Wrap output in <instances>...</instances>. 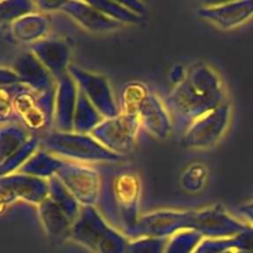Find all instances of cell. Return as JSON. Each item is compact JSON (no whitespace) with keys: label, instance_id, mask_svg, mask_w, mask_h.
Wrapping results in <instances>:
<instances>
[{"label":"cell","instance_id":"7c38bea8","mask_svg":"<svg viewBox=\"0 0 253 253\" xmlns=\"http://www.w3.org/2000/svg\"><path fill=\"white\" fill-rule=\"evenodd\" d=\"M198 15L220 29L231 30L253 17V0L208 5L200 7Z\"/></svg>","mask_w":253,"mask_h":253},{"label":"cell","instance_id":"8992f818","mask_svg":"<svg viewBox=\"0 0 253 253\" xmlns=\"http://www.w3.org/2000/svg\"><path fill=\"white\" fill-rule=\"evenodd\" d=\"M140 127L137 115L121 113L116 118L104 119L90 135L109 151L123 157L132 151Z\"/></svg>","mask_w":253,"mask_h":253},{"label":"cell","instance_id":"d590c367","mask_svg":"<svg viewBox=\"0 0 253 253\" xmlns=\"http://www.w3.org/2000/svg\"><path fill=\"white\" fill-rule=\"evenodd\" d=\"M236 253H253V252H245V251H235Z\"/></svg>","mask_w":253,"mask_h":253},{"label":"cell","instance_id":"83f0119b","mask_svg":"<svg viewBox=\"0 0 253 253\" xmlns=\"http://www.w3.org/2000/svg\"><path fill=\"white\" fill-rule=\"evenodd\" d=\"M39 138L37 137H32L27 141L26 143L21 146L19 150L15 151L9 158H7L6 163L4 166V172H10V170L15 169L19 166H21L22 163H26L35 153L37 152V147H39Z\"/></svg>","mask_w":253,"mask_h":253},{"label":"cell","instance_id":"603a6c76","mask_svg":"<svg viewBox=\"0 0 253 253\" xmlns=\"http://www.w3.org/2000/svg\"><path fill=\"white\" fill-rule=\"evenodd\" d=\"M150 94V89L143 83L131 82L125 84L120 91V108L121 113L127 115H137L141 105Z\"/></svg>","mask_w":253,"mask_h":253},{"label":"cell","instance_id":"4dcf8cb0","mask_svg":"<svg viewBox=\"0 0 253 253\" xmlns=\"http://www.w3.org/2000/svg\"><path fill=\"white\" fill-rule=\"evenodd\" d=\"M234 239V251L253 252V226L247 225L246 229L232 237Z\"/></svg>","mask_w":253,"mask_h":253},{"label":"cell","instance_id":"ac0fdd59","mask_svg":"<svg viewBox=\"0 0 253 253\" xmlns=\"http://www.w3.org/2000/svg\"><path fill=\"white\" fill-rule=\"evenodd\" d=\"M2 187L12 197L21 198L34 204H41L48 198V180L22 174L2 180Z\"/></svg>","mask_w":253,"mask_h":253},{"label":"cell","instance_id":"ffe728a7","mask_svg":"<svg viewBox=\"0 0 253 253\" xmlns=\"http://www.w3.org/2000/svg\"><path fill=\"white\" fill-rule=\"evenodd\" d=\"M62 158L47 152V151H37L21 168L24 174L31 175V177L41 178V179L48 180L49 178L56 177L57 173L61 170L64 166Z\"/></svg>","mask_w":253,"mask_h":253},{"label":"cell","instance_id":"277c9868","mask_svg":"<svg viewBox=\"0 0 253 253\" xmlns=\"http://www.w3.org/2000/svg\"><path fill=\"white\" fill-rule=\"evenodd\" d=\"M42 146L47 152L76 163H116L123 158L85 133L53 131L44 136Z\"/></svg>","mask_w":253,"mask_h":253},{"label":"cell","instance_id":"9c48e42d","mask_svg":"<svg viewBox=\"0 0 253 253\" xmlns=\"http://www.w3.org/2000/svg\"><path fill=\"white\" fill-rule=\"evenodd\" d=\"M57 178L76 198L81 207H95L98 204L101 175L93 167L66 161L57 173Z\"/></svg>","mask_w":253,"mask_h":253},{"label":"cell","instance_id":"3957f363","mask_svg":"<svg viewBox=\"0 0 253 253\" xmlns=\"http://www.w3.org/2000/svg\"><path fill=\"white\" fill-rule=\"evenodd\" d=\"M69 239L94 253H126L128 239L110 225L95 207H82Z\"/></svg>","mask_w":253,"mask_h":253},{"label":"cell","instance_id":"d6a6232c","mask_svg":"<svg viewBox=\"0 0 253 253\" xmlns=\"http://www.w3.org/2000/svg\"><path fill=\"white\" fill-rule=\"evenodd\" d=\"M237 212L240 215H242L251 224V226H253V202L240 205L239 209H237Z\"/></svg>","mask_w":253,"mask_h":253},{"label":"cell","instance_id":"d4e9b609","mask_svg":"<svg viewBox=\"0 0 253 253\" xmlns=\"http://www.w3.org/2000/svg\"><path fill=\"white\" fill-rule=\"evenodd\" d=\"M203 239L197 230H182L168 239L166 253H194Z\"/></svg>","mask_w":253,"mask_h":253},{"label":"cell","instance_id":"9a60e30c","mask_svg":"<svg viewBox=\"0 0 253 253\" xmlns=\"http://www.w3.org/2000/svg\"><path fill=\"white\" fill-rule=\"evenodd\" d=\"M61 11L72 17L82 27L96 34L110 32L123 26V24L106 16L89 1H64Z\"/></svg>","mask_w":253,"mask_h":253},{"label":"cell","instance_id":"4fadbf2b","mask_svg":"<svg viewBox=\"0 0 253 253\" xmlns=\"http://www.w3.org/2000/svg\"><path fill=\"white\" fill-rule=\"evenodd\" d=\"M32 53L43 64L54 81L68 73L71 66V48L58 39H44L32 44Z\"/></svg>","mask_w":253,"mask_h":253},{"label":"cell","instance_id":"8fae6325","mask_svg":"<svg viewBox=\"0 0 253 253\" xmlns=\"http://www.w3.org/2000/svg\"><path fill=\"white\" fill-rule=\"evenodd\" d=\"M247 225L232 217L221 205L197 211L194 230L205 239H232Z\"/></svg>","mask_w":253,"mask_h":253},{"label":"cell","instance_id":"2e32d148","mask_svg":"<svg viewBox=\"0 0 253 253\" xmlns=\"http://www.w3.org/2000/svg\"><path fill=\"white\" fill-rule=\"evenodd\" d=\"M141 127L158 140H165L173 130V123L165 104L156 94L151 93L145 99L137 113Z\"/></svg>","mask_w":253,"mask_h":253},{"label":"cell","instance_id":"4316f807","mask_svg":"<svg viewBox=\"0 0 253 253\" xmlns=\"http://www.w3.org/2000/svg\"><path fill=\"white\" fill-rule=\"evenodd\" d=\"M168 239L140 237L128 240L126 253H166Z\"/></svg>","mask_w":253,"mask_h":253},{"label":"cell","instance_id":"5bb4252c","mask_svg":"<svg viewBox=\"0 0 253 253\" xmlns=\"http://www.w3.org/2000/svg\"><path fill=\"white\" fill-rule=\"evenodd\" d=\"M79 89L71 74L67 73L56 82L54 126L61 132H73L74 114Z\"/></svg>","mask_w":253,"mask_h":253},{"label":"cell","instance_id":"f546056e","mask_svg":"<svg viewBox=\"0 0 253 253\" xmlns=\"http://www.w3.org/2000/svg\"><path fill=\"white\" fill-rule=\"evenodd\" d=\"M234 251V239H203L194 253H224Z\"/></svg>","mask_w":253,"mask_h":253},{"label":"cell","instance_id":"836d02e7","mask_svg":"<svg viewBox=\"0 0 253 253\" xmlns=\"http://www.w3.org/2000/svg\"><path fill=\"white\" fill-rule=\"evenodd\" d=\"M121 2H123V5L126 7V9H128L131 12L137 15V16L142 17V15L145 14V6H143L141 2L132 1V0H130V1H121Z\"/></svg>","mask_w":253,"mask_h":253},{"label":"cell","instance_id":"e575fe53","mask_svg":"<svg viewBox=\"0 0 253 253\" xmlns=\"http://www.w3.org/2000/svg\"><path fill=\"white\" fill-rule=\"evenodd\" d=\"M64 1H39L36 2L37 6L43 11H52V10H61Z\"/></svg>","mask_w":253,"mask_h":253},{"label":"cell","instance_id":"6da1fadb","mask_svg":"<svg viewBox=\"0 0 253 253\" xmlns=\"http://www.w3.org/2000/svg\"><path fill=\"white\" fill-rule=\"evenodd\" d=\"M226 103L224 84L214 68L207 63H195L187 69L184 81L168 95L165 105L173 128H187L209 111Z\"/></svg>","mask_w":253,"mask_h":253},{"label":"cell","instance_id":"e0dca14e","mask_svg":"<svg viewBox=\"0 0 253 253\" xmlns=\"http://www.w3.org/2000/svg\"><path fill=\"white\" fill-rule=\"evenodd\" d=\"M15 69L20 81L26 83L31 90L42 93L56 86V81L34 53H26L20 57L15 63Z\"/></svg>","mask_w":253,"mask_h":253},{"label":"cell","instance_id":"7a4b0ae2","mask_svg":"<svg viewBox=\"0 0 253 253\" xmlns=\"http://www.w3.org/2000/svg\"><path fill=\"white\" fill-rule=\"evenodd\" d=\"M141 182L131 170L101 178V190L98 204L105 214V219L119 227L124 235L132 230L140 220Z\"/></svg>","mask_w":253,"mask_h":253},{"label":"cell","instance_id":"1f68e13d","mask_svg":"<svg viewBox=\"0 0 253 253\" xmlns=\"http://www.w3.org/2000/svg\"><path fill=\"white\" fill-rule=\"evenodd\" d=\"M185 76H187V69H185L183 66H180V64L173 67L169 72V79L175 86L184 81Z\"/></svg>","mask_w":253,"mask_h":253},{"label":"cell","instance_id":"44dd1931","mask_svg":"<svg viewBox=\"0 0 253 253\" xmlns=\"http://www.w3.org/2000/svg\"><path fill=\"white\" fill-rule=\"evenodd\" d=\"M103 120L104 118L96 110L95 106L88 100V98L82 91H79L76 114H74L73 132L90 135L94 128Z\"/></svg>","mask_w":253,"mask_h":253},{"label":"cell","instance_id":"52a82bcc","mask_svg":"<svg viewBox=\"0 0 253 253\" xmlns=\"http://www.w3.org/2000/svg\"><path fill=\"white\" fill-rule=\"evenodd\" d=\"M230 119H231V105L226 101L195 120L187 128L180 143L183 147L197 148V150L211 147L227 130Z\"/></svg>","mask_w":253,"mask_h":253},{"label":"cell","instance_id":"7402d4cb","mask_svg":"<svg viewBox=\"0 0 253 253\" xmlns=\"http://www.w3.org/2000/svg\"><path fill=\"white\" fill-rule=\"evenodd\" d=\"M48 198L68 216L72 222L78 217L82 207L63 183L56 177L48 179Z\"/></svg>","mask_w":253,"mask_h":253},{"label":"cell","instance_id":"f1b7e54d","mask_svg":"<svg viewBox=\"0 0 253 253\" xmlns=\"http://www.w3.org/2000/svg\"><path fill=\"white\" fill-rule=\"evenodd\" d=\"M208 172L203 165H193L184 172L182 178L183 188L188 192H199L207 183Z\"/></svg>","mask_w":253,"mask_h":253},{"label":"cell","instance_id":"8d00e7d4","mask_svg":"<svg viewBox=\"0 0 253 253\" xmlns=\"http://www.w3.org/2000/svg\"><path fill=\"white\" fill-rule=\"evenodd\" d=\"M224 253H236L235 251H227V252H224Z\"/></svg>","mask_w":253,"mask_h":253},{"label":"cell","instance_id":"30bf717a","mask_svg":"<svg viewBox=\"0 0 253 253\" xmlns=\"http://www.w3.org/2000/svg\"><path fill=\"white\" fill-rule=\"evenodd\" d=\"M56 86L42 93L22 90L14 99V106L22 121L35 131L47 130L54 124Z\"/></svg>","mask_w":253,"mask_h":253},{"label":"cell","instance_id":"ba28073f","mask_svg":"<svg viewBox=\"0 0 253 253\" xmlns=\"http://www.w3.org/2000/svg\"><path fill=\"white\" fill-rule=\"evenodd\" d=\"M68 73L76 82L79 91L88 98L104 119H113L120 115L121 110L105 77L85 71L76 64L69 66Z\"/></svg>","mask_w":253,"mask_h":253},{"label":"cell","instance_id":"d6986e66","mask_svg":"<svg viewBox=\"0 0 253 253\" xmlns=\"http://www.w3.org/2000/svg\"><path fill=\"white\" fill-rule=\"evenodd\" d=\"M39 214L46 235L53 244L69 239L73 222L49 198L39 205Z\"/></svg>","mask_w":253,"mask_h":253},{"label":"cell","instance_id":"cb8c5ba5","mask_svg":"<svg viewBox=\"0 0 253 253\" xmlns=\"http://www.w3.org/2000/svg\"><path fill=\"white\" fill-rule=\"evenodd\" d=\"M48 30V21L43 15L30 14L22 16L15 24L17 37L24 41H39Z\"/></svg>","mask_w":253,"mask_h":253},{"label":"cell","instance_id":"5b68a950","mask_svg":"<svg viewBox=\"0 0 253 253\" xmlns=\"http://www.w3.org/2000/svg\"><path fill=\"white\" fill-rule=\"evenodd\" d=\"M197 211H174V210H160L150 212L140 217L137 225L127 231V239L140 237H156L169 239L182 230L194 229Z\"/></svg>","mask_w":253,"mask_h":253},{"label":"cell","instance_id":"484cf974","mask_svg":"<svg viewBox=\"0 0 253 253\" xmlns=\"http://www.w3.org/2000/svg\"><path fill=\"white\" fill-rule=\"evenodd\" d=\"M89 2L94 7L100 10L106 16L120 22V24H138L142 20V17L137 16L128 9H126L123 2L109 1V0H93Z\"/></svg>","mask_w":253,"mask_h":253}]
</instances>
